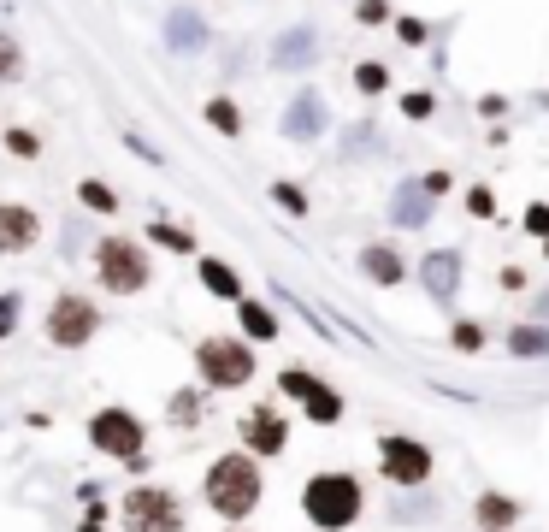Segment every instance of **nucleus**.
<instances>
[{
	"label": "nucleus",
	"instance_id": "obj_1",
	"mask_svg": "<svg viewBox=\"0 0 549 532\" xmlns=\"http://www.w3.org/2000/svg\"><path fill=\"white\" fill-rule=\"evenodd\" d=\"M302 509L319 532H343V527L361 521L366 497H361V485H355L349 473H313L307 491H302Z\"/></svg>",
	"mask_w": 549,
	"mask_h": 532
},
{
	"label": "nucleus",
	"instance_id": "obj_2",
	"mask_svg": "<svg viewBox=\"0 0 549 532\" xmlns=\"http://www.w3.org/2000/svg\"><path fill=\"white\" fill-rule=\"evenodd\" d=\"M207 503L225 521H248L260 509V467L248 462V456H219V462L207 467Z\"/></svg>",
	"mask_w": 549,
	"mask_h": 532
},
{
	"label": "nucleus",
	"instance_id": "obj_3",
	"mask_svg": "<svg viewBox=\"0 0 549 532\" xmlns=\"http://www.w3.org/2000/svg\"><path fill=\"white\" fill-rule=\"evenodd\" d=\"M95 272L113 296H136V290H148V249L130 243V237H107L95 249Z\"/></svg>",
	"mask_w": 549,
	"mask_h": 532
},
{
	"label": "nucleus",
	"instance_id": "obj_4",
	"mask_svg": "<svg viewBox=\"0 0 549 532\" xmlns=\"http://www.w3.org/2000/svg\"><path fill=\"white\" fill-rule=\"evenodd\" d=\"M195 367H201V379L219 385V391H237V385L254 379V355H248V343H237V337H207V343L195 349Z\"/></svg>",
	"mask_w": 549,
	"mask_h": 532
},
{
	"label": "nucleus",
	"instance_id": "obj_5",
	"mask_svg": "<svg viewBox=\"0 0 549 532\" xmlns=\"http://www.w3.org/2000/svg\"><path fill=\"white\" fill-rule=\"evenodd\" d=\"M124 532H183V503L160 485H136L124 497Z\"/></svg>",
	"mask_w": 549,
	"mask_h": 532
},
{
	"label": "nucleus",
	"instance_id": "obj_6",
	"mask_svg": "<svg viewBox=\"0 0 549 532\" xmlns=\"http://www.w3.org/2000/svg\"><path fill=\"white\" fill-rule=\"evenodd\" d=\"M89 438H95V450H107V456H119V462H136V456H142V420H136L130 408H101V414L89 420Z\"/></svg>",
	"mask_w": 549,
	"mask_h": 532
},
{
	"label": "nucleus",
	"instance_id": "obj_7",
	"mask_svg": "<svg viewBox=\"0 0 549 532\" xmlns=\"http://www.w3.org/2000/svg\"><path fill=\"white\" fill-rule=\"evenodd\" d=\"M95 326H101V314H95L89 296H60L48 308V343H60V349H83L95 337Z\"/></svg>",
	"mask_w": 549,
	"mask_h": 532
},
{
	"label": "nucleus",
	"instance_id": "obj_8",
	"mask_svg": "<svg viewBox=\"0 0 549 532\" xmlns=\"http://www.w3.org/2000/svg\"><path fill=\"white\" fill-rule=\"evenodd\" d=\"M378 467H384V479H396V485H426L431 450L420 438H384V444H378Z\"/></svg>",
	"mask_w": 549,
	"mask_h": 532
},
{
	"label": "nucleus",
	"instance_id": "obj_9",
	"mask_svg": "<svg viewBox=\"0 0 549 532\" xmlns=\"http://www.w3.org/2000/svg\"><path fill=\"white\" fill-rule=\"evenodd\" d=\"M243 444H248V456H278V450L290 444V426H284V414H278V408H248Z\"/></svg>",
	"mask_w": 549,
	"mask_h": 532
},
{
	"label": "nucleus",
	"instance_id": "obj_10",
	"mask_svg": "<svg viewBox=\"0 0 549 532\" xmlns=\"http://www.w3.org/2000/svg\"><path fill=\"white\" fill-rule=\"evenodd\" d=\"M42 237V219H36V207H24V201H0V255H18V249H30Z\"/></svg>",
	"mask_w": 549,
	"mask_h": 532
},
{
	"label": "nucleus",
	"instance_id": "obj_11",
	"mask_svg": "<svg viewBox=\"0 0 549 532\" xmlns=\"http://www.w3.org/2000/svg\"><path fill=\"white\" fill-rule=\"evenodd\" d=\"M514 521H520V509H514L502 491H485V497H479V527L485 532H508Z\"/></svg>",
	"mask_w": 549,
	"mask_h": 532
},
{
	"label": "nucleus",
	"instance_id": "obj_12",
	"mask_svg": "<svg viewBox=\"0 0 549 532\" xmlns=\"http://www.w3.org/2000/svg\"><path fill=\"white\" fill-rule=\"evenodd\" d=\"M201 284H207L213 296H225V302H237V296H243V278H237L225 261H213V255L201 261Z\"/></svg>",
	"mask_w": 549,
	"mask_h": 532
},
{
	"label": "nucleus",
	"instance_id": "obj_13",
	"mask_svg": "<svg viewBox=\"0 0 549 532\" xmlns=\"http://www.w3.org/2000/svg\"><path fill=\"white\" fill-rule=\"evenodd\" d=\"M302 402H307V420H319V426H337V420H343V397L325 391V385H313Z\"/></svg>",
	"mask_w": 549,
	"mask_h": 532
},
{
	"label": "nucleus",
	"instance_id": "obj_14",
	"mask_svg": "<svg viewBox=\"0 0 549 532\" xmlns=\"http://www.w3.org/2000/svg\"><path fill=\"white\" fill-rule=\"evenodd\" d=\"M361 272L378 278V284H396V278H402V261H396V249H378V243H372L361 255Z\"/></svg>",
	"mask_w": 549,
	"mask_h": 532
},
{
	"label": "nucleus",
	"instance_id": "obj_15",
	"mask_svg": "<svg viewBox=\"0 0 549 532\" xmlns=\"http://www.w3.org/2000/svg\"><path fill=\"white\" fill-rule=\"evenodd\" d=\"M455 272H461V255H431L426 261V284L437 296H455Z\"/></svg>",
	"mask_w": 549,
	"mask_h": 532
},
{
	"label": "nucleus",
	"instance_id": "obj_16",
	"mask_svg": "<svg viewBox=\"0 0 549 532\" xmlns=\"http://www.w3.org/2000/svg\"><path fill=\"white\" fill-rule=\"evenodd\" d=\"M237 314H243V332H248V337H278V320H272V308H260V302L237 296Z\"/></svg>",
	"mask_w": 549,
	"mask_h": 532
},
{
	"label": "nucleus",
	"instance_id": "obj_17",
	"mask_svg": "<svg viewBox=\"0 0 549 532\" xmlns=\"http://www.w3.org/2000/svg\"><path fill=\"white\" fill-rule=\"evenodd\" d=\"M207 42V24L195 12H172V48H201Z\"/></svg>",
	"mask_w": 549,
	"mask_h": 532
},
{
	"label": "nucleus",
	"instance_id": "obj_18",
	"mask_svg": "<svg viewBox=\"0 0 549 532\" xmlns=\"http://www.w3.org/2000/svg\"><path fill=\"white\" fill-rule=\"evenodd\" d=\"M207 125H213L219 136H237V131H243V113H237V101H225V95H219V101H207Z\"/></svg>",
	"mask_w": 549,
	"mask_h": 532
},
{
	"label": "nucleus",
	"instance_id": "obj_19",
	"mask_svg": "<svg viewBox=\"0 0 549 532\" xmlns=\"http://www.w3.org/2000/svg\"><path fill=\"white\" fill-rule=\"evenodd\" d=\"M18 71H24V54H18V36H6V30H0V83H18Z\"/></svg>",
	"mask_w": 549,
	"mask_h": 532
},
{
	"label": "nucleus",
	"instance_id": "obj_20",
	"mask_svg": "<svg viewBox=\"0 0 549 532\" xmlns=\"http://www.w3.org/2000/svg\"><path fill=\"white\" fill-rule=\"evenodd\" d=\"M508 343H514V355H549V332H538V326H520Z\"/></svg>",
	"mask_w": 549,
	"mask_h": 532
},
{
	"label": "nucleus",
	"instance_id": "obj_21",
	"mask_svg": "<svg viewBox=\"0 0 549 532\" xmlns=\"http://www.w3.org/2000/svg\"><path fill=\"white\" fill-rule=\"evenodd\" d=\"M355 89H361V95H384V89H390V71H384V66H372V60H366V66L355 71Z\"/></svg>",
	"mask_w": 549,
	"mask_h": 532
},
{
	"label": "nucleus",
	"instance_id": "obj_22",
	"mask_svg": "<svg viewBox=\"0 0 549 532\" xmlns=\"http://www.w3.org/2000/svg\"><path fill=\"white\" fill-rule=\"evenodd\" d=\"M148 237H154V243H166V249H178V255H189V249H195V237H189V231H178V225H148Z\"/></svg>",
	"mask_w": 549,
	"mask_h": 532
},
{
	"label": "nucleus",
	"instance_id": "obj_23",
	"mask_svg": "<svg viewBox=\"0 0 549 532\" xmlns=\"http://www.w3.org/2000/svg\"><path fill=\"white\" fill-rule=\"evenodd\" d=\"M307 54H313V42H307V30H296V42H278V66H302Z\"/></svg>",
	"mask_w": 549,
	"mask_h": 532
},
{
	"label": "nucleus",
	"instance_id": "obj_24",
	"mask_svg": "<svg viewBox=\"0 0 549 532\" xmlns=\"http://www.w3.org/2000/svg\"><path fill=\"white\" fill-rule=\"evenodd\" d=\"M313 385H319V379H313V373H302V367H290V373L278 379V391H284V397H307Z\"/></svg>",
	"mask_w": 549,
	"mask_h": 532
},
{
	"label": "nucleus",
	"instance_id": "obj_25",
	"mask_svg": "<svg viewBox=\"0 0 549 532\" xmlns=\"http://www.w3.org/2000/svg\"><path fill=\"white\" fill-rule=\"evenodd\" d=\"M172 420H178V426L201 420V397H189V391H183V397H172Z\"/></svg>",
	"mask_w": 549,
	"mask_h": 532
},
{
	"label": "nucleus",
	"instance_id": "obj_26",
	"mask_svg": "<svg viewBox=\"0 0 549 532\" xmlns=\"http://www.w3.org/2000/svg\"><path fill=\"white\" fill-rule=\"evenodd\" d=\"M290 136H313V101H296V113H290Z\"/></svg>",
	"mask_w": 549,
	"mask_h": 532
},
{
	"label": "nucleus",
	"instance_id": "obj_27",
	"mask_svg": "<svg viewBox=\"0 0 549 532\" xmlns=\"http://www.w3.org/2000/svg\"><path fill=\"white\" fill-rule=\"evenodd\" d=\"M77 196L89 201V207H101V213H113V190H107V184H95V178H89V184H83Z\"/></svg>",
	"mask_w": 549,
	"mask_h": 532
},
{
	"label": "nucleus",
	"instance_id": "obj_28",
	"mask_svg": "<svg viewBox=\"0 0 549 532\" xmlns=\"http://www.w3.org/2000/svg\"><path fill=\"white\" fill-rule=\"evenodd\" d=\"M526 231H532V237H549V207H544V201H532V207H526Z\"/></svg>",
	"mask_w": 549,
	"mask_h": 532
},
{
	"label": "nucleus",
	"instance_id": "obj_29",
	"mask_svg": "<svg viewBox=\"0 0 549 532\" xmlns=\"http://www.w3.org/2000/svg\"><path fill=\"white\" fill-rule=\"evenodd\" d=\"M396 36H402L408 48H420V42H426V24H420V18H396Z\"/></svg>",
	"mask_w": 549,
	"mask_h": 532
},
{
	"label": "nucleus",
	"instance_id": "obj_30",
	"mask_svg": "<svg viewBox=\"0 0 549 532\" xmlns=\"http://www.w3.org/2000/svg\"><path fill=\"white\" fill-rule=\"evenodd\" d=\"M6 148H12V154H24V160H30V154H36V148H42V142H36V136H30V131H6Z\"/></svg>",
	"mask_w": 549,
	"mask_h": 532
},
{
	"label": "nucleus",
	"instance_id": "obj_31",
	"mask_svg": "<svg viewBox=\"0 0 549 532\" xmlns=\"http://www.w3.org/2000/svg\"><path fill=\"white\" fill-rule=\"evenodd\" d=\"M402 113H408V119H431V95H408Z\"/></svg>",
	"mask_w": 549,
	"mask_h": 532
},
{
	"label": "nucleus",
	"instance_id": "obj_32",
	"mask_svg": "<svg viewBox=\"0 0 549 532\" xmlns=\"http://www.w3.org/2000/svg\"><path fill=\"white\" fill-rule=\"evenodd\" d=\"M361 18H366V24H384V18H390V6H384V0H361Z\"/></svg>",
	"mask_w": 549,
	"mask_h": 532
},
{
	"label": "nucleus",
	"instance_id": "obj_33",
	"mask_svg": "<svg viewBox=\"0 0 549 532\" xmlns=\"http://www.w3.org/2000/svg\"><path fill=\"white\" fill-rule=\"evenodd\" d=\"M272 196L284 201V207H290V213H302L307 201H302V190H290V184H278V190H272Z\"/></svg>",
	"mask_w": 549,
	"mask_h": 532
},
{
	"label": "nucleus",
	"instance_id": "obj_34",
	"mask_svg": "<svg viewBox=\"0 0 549 532\" xmlns=\"http://www.w3.org/2000/svg\"><path fill=\"white\" fill-rule=\"evenodd\" d=\"M455 343H461V349H479L485 332H479V326H455Z\"/></svg>",
	"mask_w": 549,
	"mask_h": 532
},
{
	"label": "nucleus",
	"instance_id": "obj_35",
	"mask_svg": "<svg viewBox=\"0 0 549 532\" xmlns=\"http://www.w3.org/2000/svg\"><path fill=\"white\" fill-rule=\"evenodd\" d=\"M544 243H549V237H544Z\"/></svg>",
	"mask_w": 549,
	"mask_h": 532
}]
</instances>
